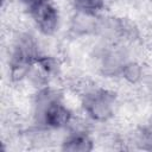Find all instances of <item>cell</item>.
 <instances>
[{
  "mask_svg": "<svg viewBox=\"0 0 152 152\" xmlns=\"http://www.w3.org/2000/svg\"><path fill=\"white\" fill-rule=\"evenodd\" d=\"M30 13L37 25V27L45 34L55 32L58 25V12L48 1L42 0L37 5L30 8Z\"/></svg>",
  "mask_w": 152,
  "mask_h": 152,
  "instance_id": "4",
  "label": "cell"
},
{
  "mask_svg": "<svg viewBox=\"0 0 152 152\" xmlns=\"http://www.w3.org/2000/svg\"><path fill=\"white\" fill-rule=\"evenodd\" d=\"M36 44L30 36L18 39L11 58V76L14 80H21L28 74L31 66L38 58Z\"/></svg>",
  "mask_w": 152,
  "mask_h": 152,
  "instance_id": "2",
  "label": "cell"
},
{
  "mask_svg": "<svg viewBox=\"0 0 152 152\" xmlns=\"http://www.w3.org/2000/svg\"><path fill=\"white\" fill-rule=\"evenodd\" d=\"M82 103L90 118L97 121H106L113 115L115 96L107 90L96 89L86 94Z\"/></svg>",
  "mask_w": 152,
  "mask_h": 152,
  "instance_id": "3",
  "label": "cell"
},
{
  "mask_svg": "<svg viewBox=\"0 0 152 152\" xmlns=\"http://www.w3.org/2000/svg\"><path fill=\"white\" fill-rule=\"evenodd\" d=\"M36 116L38 122L46 127L61 128L69 124L71 113L53 91L44 89L37 96Z\"/></svg>",
  "mask_w": 152,
  "mask_h": 152,
  "instance_id": "1",
  "label": "cell"
},
{
  "mask_svg": "<svg viewBox=\"0 0 152 152\" xmlns=\"http://www.w3.org/2000/svg\"><path fill=\"white\" fill-rule=\"evenodd\" d=\"M139 144L141 148L152 151V125L146 126L139 133Z\"/></svg>",
  "mask_w": 152,
  "mask_h": 152,
  "instance_id": "9",
  "label": "cell"
},
{
  "mask_svg": "<svg viewBox=\"0 0 152 152\" xmlns=\"http://www.w3.org/2000/svg\"><path fill=\"white\" fill-rule=\"evenodd\" d=\"M126 64L124 55L119 51H109L103 57V71L108 75L121 72L124 65Z\"/></svg>",
  "mask_w": 152,
  "mask_h": 152,
  "instance_id": "6",
  "label": "cell"
},
{
  "mask_svg": "<svg viewBox=\"0 0 152 152\" xmlns=\"http://www.w3.org/2000/svg\"><path fill=\"white\" fill-rule=\"evenodd\" d=\"M76 6L81 12L95 14L96 11H99L103 6V0H75Z\"/></svg>",
  "mask_w": 152,
  "mask_h": 152,
  "instance_id": "8",
  "label": "cell"
},
{
  "mask_svg": "<svg viewBox=\"0 0 152 152\" xmlns=\"http://www.w3.org/2000/svg\"><path fill=\"white\" fill-rule=\"evenodd\" d=\"M121 74L127 81L134 83L141 76V68L137 63H126L121 70Z\"/></svg>",
  "mask_w": 152,
  "mask_h": 152,
  "instance_id": "7",
  "label": "cell"
},
{
  "mask_svg": "<svg viewBox=\"0 0 152 152\" xmlns=\"http://www.w3.org/2000/svg\"><path fill=\"white\" fill-rule=\"evenodd\" d=\"M21 1H23V2L28 7V10H30L31 7H33L34 5H37V4L40 2L42 0H21Z\"/></svg>",
  "mask_w": 152,
  "mask_h": 152,
  "instance_id": "10",
  "label": "cell"
},
{
  "mask_svg": "<svg viewBox=\"0 0 152 152\" xmlns=\"http://www.w3.org/2000/svg\"><path fill=\"white\" fill-rule=\"evenodd\" d=\"M62 148L71 152H88L93 150V141L87 134L75 133L63 142Z\"/></svg>",
  "mask_w": 152,
  "mask_h": 152,
  "instance_id": "5",
  "label": "cell"
}]
</instances>
